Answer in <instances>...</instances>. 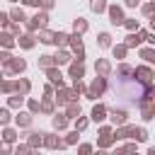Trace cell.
Wrapping results in <instances>:
<instances>
[{"label":"cell","mask_w":155,"mask_h":155,"mask_svg":"<svg viewBox=\"0 0 155 155\" xmlns=\"http://www.w3.org/2000/svg\"><path fill=\"white\" fill-rule=\"evenodd\" d=\"M46 75H48V80H51L53 85H58V87L63 85V75H61V70H58V68H53V65H51V68H46Z\"/></svg>","instance_id":"cell-13"},{"label":"cell","mask_w":155,"mask_h":155,"mask_svg":"<svg viewBox=\"0 0 155 155\" xmlns=\"http://www.w3.org/2000/svg\"><path fill=\"white\" fill-rule=\"evenodd\" d=\"M111 143H116L111 133H99V140H97V145H99V148H109Z\"/></svg>","instance_id":"cell-23"},{"label":"cell","mask_w":155,"mask_h":155,"mask_svg":"<svg viewBox=\"0 0 155 155\" xmlns=\"http://www.w3.org/2000/svg\"><path fill=\"white\" fill-rule=\"evenodd\" d=\"M24 68H27L24 58H10V63L5 65V73H22Z\"/></svg>","instance_id":"cell-10"},{"label":"cell","mask_w":155,"mask_h":155,"mask_svg":"<svg viewBox=\"0 0 155 155\" xmlns=\"http://www.w3.org/2000/svg\"><path fill=\"white\" fill-rule=\"evenodd\" d=\"M53 44H56V46H65V44H68V34H63V31H53Z\"/></svg>","instance_id":"cell-27"},{"label":"cell","mask_w":155,"mask_h":155,"mask_svg":"<svg viewBox=\"0 0 155 155\" xmlns=\"http://www.w3.org/2000/svg\"><path fill=\"white\" fill-rule=\"evenodd\" d=\"M99 46H102V48H107V46H111V36H109L107 31H102V34H99Z\"/></svg>","instance_id":"cell-37"},{"label":"cell","mask_w":155,"mask_h":155,"mask_svg":"<svg viewBox=\"0 0 155 155\" xmlns=\"http://www.w3.org/2000/svg\"><path fill=\"white\" fill-rule=\"evenodd\" d=\"M94 70H97V75H102V78H109V73H111V65H109V61L99 58V61H97V65H94Z\"/></svg>","instance_id":"cell-12"},{"label":"cell","mask_w":155,"mask_h":155,"mask_svg":"<svg viewBox=\"0 0 155 155\" xmlns=\"http://www.w3.org/2000/svg\"><path fill=\"white\" fill-rule=\"evenodd\" d=\"M17 44H19L22 48H31V46H34V36H31V34H22V36L17 39Z\"/></svg>","instance_id":"cell-24"},{"label":"cell","mask_w":155,"mask_h":155,"mask_svg":"<svg viewBox=\"0 0 155 155\" xmlns=\"http://www.w3.org/2000/svg\"><path fill=\"white\" fill-rule=\"evenodd\" d=\"M15 121H17V126L27 128V126H31V114H29V111H19V114L15 116Z\"/></svg>","instance_id":"cell-17"},{"label":"cell","mask_w":155,"mask_h":155,"mask_svg":"<svg viewBox=\"0 0 155 155\" xmlns=\"http://www.w3.org/2000/svg\"><path fill=\"white\" fill-rule=\"evenodd\" d=\"M7 124H10V111L2 107L0 109V126H7Z\"/></svg>","instance_id":"cell-38"},{"label":"cell","mask_w":155,"mask_h":155,"mask_svg":"<svg viewBox=\"0 0 155 155\" xmlns=\"http://www.w3.org/2000/svg\"><path fill=\"white\" fill-rule=\"evenodd\" d=\"M73 90H75V92L80 94V92H85L87 87H85V82H82V80H75V82H73Z\"/></svg>","instance_id":"cell-43"},{"label":"cell","mask_w":155,"mask_h":155,"mask_svg":"<svg viewBox=\"0 0 155 155\" xmlns=\"http://www.w3.org/2000/svg\"><path fill=\"white\" fill-rule=\"evenodd\" d=\"M65 63H70V53L68 51H58L53 56V65H65Z\"/></svg>","instance_id":"cell-20"},{"label":"cell","mask_w":155,"mask_h":155,"mask_svg":"<svg viewBox=\"0 0 155 155\" xmlns=\"http://www.w3.org/2000/svg\"><path fill=\"white\" fill-rule=\"evenodd\" d=\"M87 124H90V121H87L85 116H75V131H85Z\"/></svg>","instance_id":"cell-36"},{"label":"cell","mask_w":155,"mask_h":155,"mask_svg":"<svg viewBox=\"0 0 155 155\" xmlns=\"http://www.w3.org/2000/svg\"><path fill=\"white\" fill-rule=\"evenodd\" d=\"M10 58H12V56H10L7 51H0V65H7V63H10Z\"/></svg>","instance_id":"cell-46"},{"label":"cell","mask_w":155,"mask_h":155,"mask_svg":"<svg viewBox=\"0 0 155 155\" xmlns=\"http://www.w3.org/2000/svg\"><path fill=\"white\" fill-rule=\"evenodd\" d=\"M24 5H29V7H39V0H22Z\"/></svg>","instance_id":"cell-52"},{"label":"cell","mask_w":155,"mask_h":155,"mask_svg":"<svg viewBox=\"0 0 155 155\" xmlns=\"http://www.w3.org/2000/svg\"><path fill=\"white\" fill-rule=\"evenodd\" d=\"M107 119V107L104 104H94L92 107V121H104Z\"/></svg>","instance_id":"cell-15"},{"label":"cell","mask_w":155,"mask_h":155,"mask_svg":"<svg viewBox=\"0 0 155 155\" xmlns=\"http://www.w3.org/2000/svg\"><path fill=\"white\" fill-rule=\"evenodd\" d=\"M46 24H48V12L46 10H41V12H36L31 19H29V31H36V29H46Z\"/></svg>","instance_id":"cell-4"},{"label":"cell","mask_w":155,"mask_h":155,"mask_svg":"<svg viewBox=\"0 0 155 155\" xmlns=\"http://www.w3.org/2000/svg\"><path fill=\"white\" fill-rule=\"evenodd\" d=\"M10 2H15V0H10Z\"/></svg>","instance_id":"cell-60"},{"label":"cell","mask_w":155,"mask_h":155,"mask_svg":"<svg viewBox=\"0 0 155 155\" xmlns=\"http://www.w3.org/2000/svg\"><path fill=\"white\" fill-rule=\"evenodd\" d=\"M97 155H107V153H104V150H99V153H97Z\"/></svg>","instance_id":"cell-58"},{"label":"cell","mask_w":155,"mask_h":155,"mask_svg":"<svg viewBox=\"0 0 155 155\" xmlns=\"http://www.w3.org/2000/svg\"><path fill=\"white\" fill-rule=\"evenodd\" d=\"M39 5H41V7L46 10V12H48V10H51V7L56 5V2H53V0H39Z\"/></svg>","instance_id":"cell-48"},{"label":"cell","mask_w":155,"mask_h":155,"mask_svg":"<svg viewBox=\"0 0 155 155\" xmlns=\"http://www.w3.org/2000/svg\"><path fill=\"white\" fill-rule=\"evenodd\" d=\"M114 155H124V148H116V150H114Z\"/></svg>","instance_id":"cell-55"},{"label":"cell","mask_w":155,"mask_h":155,"mask_svg":"<svg viewBox=\"0 0 155 155\" xmlns=\"http://www.w3.org/2000/svg\"><path fill=\"white\" fill-rule=\"evenodd\" d=\"M107 12H109V22H111V24H116V27L124 24L126 17H124V10H121L119 5H107Z\"/></svg>","instance_id":"cell-6"},{"label":"cell","mask_w":155,"mask_h":155,"mask_svg":"<svg viewBox=\"0 0 155 155\" xmlns=\"http://www.w3.org/2000/svg\"><path fill=\"white\" fill-rule=\"evenodd\" d=\"M0 92H5V94L15 92V80H0Z\"/></svg>","instance_id":"cell-29"},{"label":"cell","mask_w":155,"mask_h":155,"mask_svg":"<svg viewBox=\"0 0 155 155\" xmlns=\"http://www.w3.org/2000/svg\"><path fill=\"white\" fill-rule=\"evenodd\" d=\"M124 24L128 31H138V19H124Z\"/></svg>","instance_id":"cell-39"},{"label":"cell","mask_w":155,"mask_h":155,"mask_svg":"<svg viewBox=\"0 0 155 155\" xmlns=\"http://www.w3.org/2000/svg\"><path fill=\"white\" fill-rule=\"evenodd\" d=\"M73 27H75V34H85V31H87V22H85V19H75Z\"/></svg>","instance_id":"cell-33"},{"label":"cell","mask_w":155,"mask_h":155,"mask_svg":"<svg viewBox=\"0 0 155 155\" xmlns=\"http://www.w3.org/2000/svg\"><path fill=\"white\" fill-rule=\"evenodd\" d=\"M39 111V102L36 99H29V114H36Z\"/></svg>","instance_id":"cell-47"},{"label":"cell","mask_w":155,"mask_h":155,"mask_svg":"<svg viewBox=\"0 0 155 155\" xmlns=\"http://www.w3.org/2000/svg\"><path fill=\"white\" fill-rule=\"evenodd\" d=\"M143 39H145V31H131V34L126 36V44H124V46H126V48H133V46H138Z\"/></svg>","instance_id":"cell-11"},{"label":"cell","mask_w":155,"mask_h":155,"mask_svg":"<svg viewBox=\"0 0 155 155\" xmlns=\"http://www.w3.org/2000/svg\"><path fill=\"white\" fill-rule=\"evenodd\" d=\"M148 155H155V148H150V150H148Z\"/></svg>","instance_id":"cell-56"},{"label":"cell","mask_w":155,"mask_h":155,"mask_svg":"<svg viewBox=\"0 0 155 155\" xmlns=\"http://www.w3.org/2000/svg\"><path fill=\"white\" fill-rule=\"evenodd\" d=\"M111 90H114V94H119L121 99H126V102H131V104H138V102L143 99V94H145V85L138 82L136 78H133V80L116 78V80L111 82Z\"/></svg>","instance_id":"cell-1"},{"label":"cell","mask_w":155,"mask_h":155,"mask_svg":"<svg viewBox=\"0 0 155 155\" xmlns=\"http://www.w3.org/2000/svg\"><path fill=\"white\" fill-rule=\"evenodd\" d=\"M126 51H128L126 46H114V56H116V58H124V56H126Z\"/></svg>","instance_id":"cell-42"},{"label":"cell","mask_w":155,"mask_h":155,"mask_svg":"<svg viewBox=\"0 0 155 155\" xmlns=\"http://www.w3.org/2000/svg\"><path fill=\"white\" fill-rule=\"evenodd\" d=\"M0 153H2V155H10V153H12V150H10V148H7V145H0Z\"/></svg>","instance_id":"cell-53"},{"label":"cell","mask_w":155,"mask_h":155,"mask_svg":"<svg viewBox=\"0 0 155 155\" xmlns=\"http://www.w3.org/2000/svg\"><path fill=\"white\" fill-rule=\"evenodd\" d=\"M131 75H133L138 82H143V85H150V82H153V70H150L148 65H140V68H136Z\"/></svg>","instance_id":"cell-5"},{"label":"cell","mask_w":155,"mask_h":155,"mask_svg":"<svg viewBox=\"0 0 155 155\" xmlns=\"http://www.w3.org/2000/svg\"><path fill=\"white\" fill-rule=\"evenodd\" d=\"M39 111H44V114H53V99L46 97V99L39 104Z\"/></svg>","instance_id":"cell-25"},{"label":"cell","mask_w":155,"mask_h":155,"mask_svg":"<svg viewBox=\"0 0 155 155\" xmlns=\"http://www.w3.org/2000/svg\"><path fill=\"white\" fill-rule=\"evenodd\" d=\"M126 5H128V7H136V5H138V0H126Z\"/></svg>","instance_id":"cell-54"},{"label":"cell","mask_w":155,"mask_h":155,"mask_svg":"<svg viewBox=\"0 0 155 155\" xmlns=\"http://www.w3.org/2000/svg\"><path fill=\"white\" fill-rule=\"evenodd\" d=\"M78 153H80V155H92V145H87V143H82V145L78 148Z\"/></svg>","instance_id":"cell-44"},{"label":"cell","mask_w":155,"mask_h":155,"mask_svg":"<svg viewBox=\"0 0 155 155\" xmlns=\"http://www.w3.org/2000/svg\"><path fill=\"white\" fill-rule=\"evenodd\" d=\"M82 75H85V65H82V61H78V63H70V78L80 80Z\"/></svg>","instance_id":"cell-16"},{"label":"cell","mask_w":155,"mask_h":155,"mask_svg":"<svg viewBox=\"0 0 155 155\" xmlns=\"http://www.w3.org/2000/svg\"><path fill=\"white\" fill-rule=\"evenodd\" d=\"M65 126H68V119H65V114H56V116H53V128H56V131H63Z\"/></svg>","instance_id":"cell-22"},{"label":"cell","mask_w":155,"mask_h":155,"mask_svg":"<svg viewBox=\"0 0 155 155\" xmlns=\"http://www.w3.org/2000/svg\"><path fill=\"white\" fill-rule=\"evenodd\" d=\"M111 136H114V140H121V138H136V140H140V143H143V140H148L145 128H138V126H126V124H124V126H119Z\"/></svg>","instance_id":"cell-2"},{"label":"cell","mask_w":155,"mask_h":155,"mask_svg":"<svg viewBox=\"0 0 155 155\" xmlns=\"http://www.w3.org/2000/svg\"><path fill=\"white\" fill-rule=\"evenodd\" d=\"M116 73H119V75H131L133 70H131V65H126V63H121V65L116 68Z\"/></svg>","instance_id":"cell-41"},{"label":"cell","mask_w":155,"mask_h":155,"mask_svg":"<svg viewBox=\"0 0 155 155\" xmlns=\"http://www.w3.org/2000/svg\"><path fill=\"white\" fill-rule=\"evenodd\" d=\"M90 7H92V12H97V15H99V12H104V10H107V0H92V2H90Z\"/></svg>","instance_id":"cell-30"},{"label":"cell","mask_w":155,"mask_h":155,"mask_svg":"<svg viewBox=\"0 0 155 155\" xmlns=\"http://www.w3.org/2000/svg\"><path fill=\"white\" fill-rule=\"evenodd\" d=\"M51 65H53V56H48V53H46V56H41V58H39V68H44V70H46V68H51Z\"/></svg>","instance_id":"cell-35"},{"label":"cell","mask_w":155,"mask_h":155,"mask_svg":"<svg viewBox=\"0 0 155 155\" xmlns=\"http://www.w3.org/2000/svg\"><path fill=\"white\" fill-rule=\"evenodd\" d=\"M39 41H41V44H53V31L39 29Z\"/></svg>","instance_id":"cell-26"},{"label":"cell","mask_w":155,"mask_h":155,"mask_svg":"<svg viewBox=\"0 0 155 155\" xmlns=\"http://www.w3.org/2000/svg\"><path fill=\"white\" fill-rule=\"evenodd\" d=\"M2 140H5V143H15V140H17V131H15V128H5V131H2Z\"/></svg>","instance_id":"cell-28"},{"label":"cell","mask_w":155,"mask_h":155,"mask_svg":"<svg viewBox=\"0 0 155 155\" xmlns=\"http://www.w3.org/2000/svg\"><path fill=\"white\" fill-rule=\"evenodd\" d=\"M29 90H31V85H29V80H15V94H29Z\"/></svg>","instance_id":"cell-14"},{"label":"cell","mask_w":155,"mask_h":155,"mask_svg":"<svg viewBox=\"0 0 155 155\" xmlns=\"http://www.w3.org/2000/svg\"><path fill=\"white\" fill-rule=\"evenodd\" d=\"M53 99H56L58 104H70V102H78V92H75V90H58Z\"/></svg>","instance_id":"cell-7"},{"label":"cell","mask_w":155,"mask_h":155,"mask_svg":"<svg viewBox=\"0 0 155 155\" xmlns=\"http://www.w3.org/2000/svg\"><path fill=\"white\" fill-rule=\"evenodd\" d=\"M0 80H2V70H0Z\"/></svg>","instance_id":"cell-59"},{"label":"cell","mask_w":155,"mask_h":155,"mask_svg":"<svg viewBox=\"0 0 155 155\" xmlns=\"http://www.w3.org/2000/svg\"><path fill=\"white\" fill-rule=\"evenodd\" d=\"M10 24V17H7V12H0V27H7Z\"/></svg>","instance_id":"cell-50"},{"label":"cell","mask_w":155,"mask_h":155,"mask_svg":"<svg viewBox=\"0 0 155 155\" xmlns=\"http://www.w3.org/2000/svg\"><path fill=\"white\" fill-rule=\"evenodd\" d=\"M7 27H10V34H12V36L19 34V24H7Z\"/></svg>","instance_id":"cell-51"},{"label":"cell","mask_w":155,"mask_h":155,"mask_svg":"<svg viewBox=\"0 0 155 155\" xmlns=\"http://www.w3.org/2000/svg\"><path fill=\"white\" fill-rule=\"evenodd\" d=\"M109 119H111L114 126H124V124L128 121V114H126L124 109H111V111H109Z\"/></svg>","instance_id":"cell-9"},{"label":"cell","mask_w":155,"mask_h":155,"mask_svg":"<svg viewBox=\"0 0 155 155\" xmlns=\"http://www.w3.org/2000/svg\"><path fill=\"white\" fill-rule=\"evenodd\" d=\"M75 116H80V104L78 102H70L68 109H65V119H75Z\"/></svg>","instance_id":"cell-21"},{"label":"cell","mask_w":155,"mask_h":155,"mask_svg":"<svg viewBox=\"0 0 155 155\" xmlns=\"http://www.w3.org/2000/svg\"><path fill=\"white\" fill-rule=\"evenodd\" d=\"M22 104H24V94H12V97H10V107H12V109H19Z\"/></svg>","instance_id":"cell-32"},{"label":"cell","mask_w":155,"mask_h":155,"mask_svg":"<svg viewBox=\"0 0 155 155\" xmlns=\"http://www.w3.org/2000/svg\"><path fill=\"white\" fill-rule=\"evenodd\" d=\"M41 140H44V133H41V131H34V133H29V140H27V145L34 150V148H39V145H41Z\"/></svg>","instance_id":"cell-18"},{"label":"cell","mask_w":155,"mask_h":155,"mask_svg":"<svg viewBox=\"0 0 155 155\" xmlns=\"http://www.w3.org/2000/svg\"><path fill=\"white\" fill-rule=\"evenodd\" d=\"M7 17H10V19H15V22H24V19H27V17H24V12H22V7H15Z\"/></svg>","instance_id":"cell-31"},{"label":"cell","mask_w":155,"mask_h":155,"mask_svg":"<svg viewBox=\"0 0 155 155\" xmlns=\"http://www.w3.org/2000/svg\"><path fill=\"white\" fill-rule=\"evenodd\" d=\"M29 150H31L29 145H17L15 148V155H29Z\"/></svg>","instance_id":"cell-45"},{"label":"cell","mask_w":155,"mask_h":155,"mask_svg":"<svg viewBox=\"0 0 155 155\" xmlns=\"http://www.w3.org/2000/svg\"><path fill=\"white\" fill-rule=\"evenodd\" d=\"M15 44H17V41H15V36H12L10 31H2V34H0V46H2V48H12Z\"/></svg>","instance_id":"cell-19"},{"label":"cell","mask_w":155,"mask_h":155,"mask_svg":"<svg viewBox=\"0 0 155 155\" xmlns=\"http://www.w3.org/2000/svg\"><path fill=\"white\" fill-rule=\"evenodd\" d=\"M140 58H143L145 63H153V61H155V51H153V48H143V51H140Z\"/></svg>","instance_id":"cell-34"},{"label":"cell","mask_w":155,"mask_h":155,"mask_svg":"<svg viewBox=\"0 0 155 155\" xmlns=\"http://www.w3.org/2000/svg\"><path fill=\"white\" fill-rule=\"evenodd\" d=\"M41 145H46V148H51V150H56V148H65V143H63L58 136H53V133H44Z\"/></svg>","instance_id":"cell-8"},{"label":"cell","mask_w":155,"mask_h":155,"mask_svg":"<svg viewBox=\"0 0 155 155\" xmlns=\"http://www.w3.org/2000/svg\"><path fill=\"white\" fill-rule=\"evenodd\" d=\"M29 155H39V153H36V150H29Z\"/></svg>","instance_id":"cell-57"},{"label":"cell","mask_w":155,"mask_h":155,"mask_svg":"<svg viewBox=\"0 0 155 155\" xmlns=\"http://www.w3.org/2000/svg\"><path fill=\"white\" fill-rule=\"evenodd\" d=\"M104 90H107V78L97 75V80H94L85 92H87V97H90V99H97V97H102V92H104Z\"/></svg>","instance_id":"cell-3"},{"label":"cell","mask_w":155,"mask_h":155,"mask_svg":"<svg viewBox=\"0 0 155 155\" xmlns=\"http://www.w3.org/2000/svg\"><path fill=\"white\" fill-rule=\"evenodd\" d=\"M63 143H65V145H75V143H78V131H70L68 138H65Z\"/></svg>","instance_id":"cell-40"},{"label":"cell","mask_w":155,"mask_h":155,"mask_svg":"<svg viewBox=\"0 0 155 155\" xmlns=\"http://www.w3.org/2000/svg\"><path fill=\"white\" fill-rule=\"evenodd\" d=\"M153 10H155V5H153V2H145V5H143V12H145L148 17L153 15Z\"/></svg>","instance_id":"cell-49"}]
</instances>
